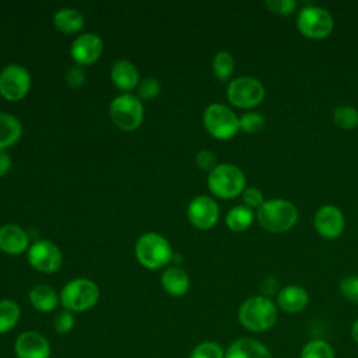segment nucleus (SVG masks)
Listing matches in <instances>:
<instances>
[{"label":"nucleus","mask_w":358,"mask_h":358,"mask_svg":"<svg viewBox=\"0 0 358 358\" xmlns=\"http://www.w3.org/2000/svg\"><path fill=\"white\" fill-rule=\"evenodd\" d=\"M278 317L277 305L263 295H255L245 299L238 309L239 323L249 331L263 333L270 330Z\"/></svg>","instance_id":"f257e3e1"},{"label":"nucleus","mask_w":358,"mask_h":358,"mask_svg":"<svg viewBox=\"0 0 358 358\" xmlns=\"http://www.w3.org/2000/svg\"><path fill=\"white\" fill-rule=\"evenodd\" d=\"M298 220L296 207L285 199L266 200L257 208V221L268 232L280 234L291 229Z\"/></svg>","instance_id":"f03ea898"},{"label":"nucleus","mask_w":358,"mask_h":358,"mask_svg":"<svg viewBox=\"0 0 358 358\" xmlns=\"http://www.w3.org/2000/svg\"><path fill=\"white\" fill-rule=\"evenodd\" d=\"M134 253L138 263L150 270H158L166 266L172 259L169 242L157 232L141 235L136 242Z\"/></svg>","instance_id":"7ed1b4c3"},{"label":"nucleus","mask_w":358,"mask_h":358,"mask_svg":"<svg viewBox=\"0 0 358 358\" xmlns=\"http://www.w3.org/2000/svg\"><path fill=\"white\" fill-rule=\"evenodd\" d=\"M60 303L73 313L85 312L94 308L99 299L98 285L88 278H74L69 281L60 292Z\"/></svg>","instance_id":"20e7f679"},{"label":"nucleus","mask_w":358,"mask_h":358,"mask_svg":"<svg viewBox=\"0 0 358 358\" xmlns=\"http://www.w3.org/2000/svg\"><path fill=\"white\" fill-rule=\"evenodd\" d=\"M243 172L232 164H218L207 178L210 192L220 199H234L245 190Z\"/></svg>","instance_id":"39448f33"},{"label":"nucleus","mask_w":358,"mask_h":358,"mask_svg":"<svg viewBox=\"0 0 358 358\" xmlns=\"http://www.w3.org/2000/svg\"><path fill=\"white\" fill-rule=\"evenodd\" d=\"M206 130L218 140H229L241 130L239 117L232 109L222 103H211L203 113Z\"/></svg>","instance_id":"423d86ee"},{"label":"nucleus","mask_w":358,"mask_h":358,"mask_svg":"<svg viewBox=\"0 0 358 358\" xmlns=\"http://www.w3.org/2000/svg\"><path fill=\"white\" fill-rule=\"evenodd\" d=\"M109 115L116 127L124 131H133L143 122L144 108L136 95L122 94L112 101Z\"/></svg>","instance_id":"0eeeda50"},{"label":"nucleus","mask_w":358,"mask_h":358,"mask_svg":"<svg viewBox=\"0 0 358 358\" xmlns=\"http://www.w3.org/2000/svg\"><path fill=\"white\" fill-rule=\"evenodd\" d=\"M296 28L309 39H323L331 34L334 21L326 8L319 6H306L298 13Z\"/></svg>","instance_id":"6e6552de"},{"label":"nucleus","mask_w":358,"mask_h":358,"mask_svg":"<svg viewBox=\"0 0 358 358\" xmlns=\"http://www.w3.org/2000/svg\"><path fill=\"white\" fill-rule=\"evenodd\" d=\"M227 98L236 108L250 109L264 99V87L255 77H236L227 87Z\"/></svg>","instance_id":"1a4fd4ad"},{"label":"nucleus","mask_w":358,"mask_h":358,"mask_svg":"<svg viewBox=\"0 0 358 358\" xmlns=\"http://www.w3.org/2000/svg\"><path fill=\"white\" fill-rule=\"evenodd\" d=\"M31 88V74L21 64H8L0 73V95L11 102L22 99Z\"/></svg>","instance_id":"9d476101"},{"label":"nucleus","mask_w":358,"mask_h":358,"mask_svg":"<svg viewBox=\"0 0 358 358\" xmlns=\"http://www.w3.org/2000/svg\"><path fill=\"white\" fill-rule=\"evenodd\" d=\"M27 259L35 270L46 274L55 273L56 270H59L63 262L60 249L48 239H41L34 242L28 248Z\"/></svg>","instance_id":"9b49d317"},{"label":"nucleus","mask_w":358,"mask_h":358,"mask_svg":"<svg viewBox=\"0 0 358 358\" xmlns=\"http://www.w3.org/2000/svg\"><path fill=\"white\" fill-rule=\"evenodd\" d=\"M220 217L217 201L208 196L194 197L187 207V218L199 229L213 228Z\"/></svg>","instance_id":"f8f14e48"},{"label":"nucleus","mask_w":358,"mask_h":358,"mask_svg":"<svg viewBox=\"0 0 358 358\" xmlns=\"http://www.w3.org/2000/svg\"><path fill=\"white\" fill-rule=\"evenodd\" d=\"M14 354L17 358H50L52 347L42 333L28 330L15 338Z\"/></svg>","instance_id":"ddd939ff"},{"label":"nucleus","mask_w":358,"mask_h":358,"mask_svg":"<svg viewBox=\"0 0 358 358\" xmlns=\"http://www.w3.org/2000/svg\"><path fill=\"white\" fill-rule=\"evenodd\" d=\"M313 225L316 232L324 239L338 238L345 227V220L343 211L331 204L322 206L313 218Z\"/></svg>","instance_id":"4468645a"},{"label":"nucleus","mask_w":358,"mask_h":358,"mask_svg":"<svg viewBox=\"0 0 358 358\" xmlns=\"http://www.w3.org/2000/svg\"><path fill=\"white\" fill-rule=\"evenodd\" d=\"M103 52L102 39L95 34H83L74 39L70 48L71 59L77 66H88L95 63Z\"/></svg>","instance_id":"2eb2a0df"},{"label":"nucleus","mask_w":358,"mask_h":358,"mask_svg":"<svg viewBox=\"0 0 358 358\" xmlns=\"http://www.w3.org/2000/svg\"><path fill=\"white\" fill-rule=\"evenodd\" d=\"M309 302V295L306 289L301 285L291 284L285 285L277 294L275 305L285 313H299L302 312Z\"/></svg>","instance_id":"dca6fc26"},{"label":"nucleus","mask_w":358,"mask_h":358,"mask_svg":"<svg viewBox=\"0 0 358 358\" xmlns=\"http://www.w3.org/2000/svg\"><path fill=\"white\" fill-rule=\"evenodd\" d=\"M225 358H271V352L256 338L239 337L228 345Z\"/></svg>","instance_id":"f3484780"},{"label":"nucleus","mask_w":358,"mask_h":358,"mask_svg":"<svg viewBox=\"0 0 358 358\" xmlns=\"http://www.w3.org/2000/svg\"><path fill=\"white\" fill-rule=\"evenodd\" d=\"M29 246L27 232L14 224L0 227V250L8 255H20Z\"/></svg>","instance_id":"a211bd4d"},{"label":"nucleus","mask_w":358,"mask_h":358,"mask_svg":"<svg viewBox=\"0 0 358 358\" xmlns=\"http://www.w3.org/2000/svg\"><path fill=\"white\" fill-rule=\"evenodd\" d=\"M110 78L116 88L130 91L138 87L140 74L136 66L129 60H117L110 69Z\"/></svg>","instance_id":"6ab92c4d"},{"label":"nucleus","mask_w":358,"mask_h":358,"mask_svg":"<svg viewBox=\"0 0 358 358\" xmlns=\"http://www.w3.org/2000/svg\"><path fill=\"white\" fill-rule=\"evenodd\" d=\"M161 285L171 296H182L189 291L190 280L185 270L173 266L162 273Z\"/></svg>","instance_id":"aec40b11"},{"label":"nucleus","mask_w":358,"mask_h":358,"mask_svg":"<svg viewBox=\"0 0 358 358\" xmlns=\"http://www.w3.org/2000/svg\"><path fill=\"white\" fill-rule=\"evenodd\" d=\"M29 302L31 305L42 313H49L55 310L60 302V296L57 292L46 284H38L29 291Z\"/></svg>","instance_id":"412c9836"},{"label":"nucleus","mask_w":358,"mask_h":358,"mask_svg":"<svg viewBox=\"0 0 358 358\" xmlns=\"http://www.w3.org/2000/svg\"><path fill=\"white\" fill-rule=\"evenodd\" d=\"M22 134V126L20 120L10 115L0 112V151L14 145Z\"/></svg>","instance_id":"4be33fe9"},{"label":"nucleus","mask_w":358,"mask_h":358,"mask_svg":"<svg viewBox=\"0 0 358 358\" xmlns=\"http://www.w3.org/2000/svg\"><path fill=\"white\" fill-rule=\"evenodd\" d=\"M53 24L63 34H76L84 27V17L74 8H60L53 15Z\"/></svg>","instance_id":"5701e85b"},{"label":"nucleus","mask_w":358,"mask_h":358,"mask_svg":"<svg viewBox=\"0 0 358 358\" xmlns=\"http://www.w3.org/2000/svg\"><path fill=\"white\" fill-rule=\"evenodd\" d=\"M253 220H255L253 210L245 204H239L232 207L228 211L225 217V224L231 231L242 232L253 224Z\"/></svg>","instance_id":"b1692460"},{"label":"nucleus","mask_w":358,"mask_h":358,"mask_svg":"<svg viewBox=\"0 0 358 358\" xmlns=\"http://www.w3.org/2000/svg\"><path fill=\"white\" fill-rule=\"evenodd\" d=\"M21 317L20 305L13 299L0 301V334L13 330Z\"/></svg>","instance_id":"393cba45"},{"label":"nucleus","mask_w":358,"mask_h":358,"mask_svg":"<svg viewBox=\"0 0 358 358\" xmlns=\"http://www.w3.org/2000/svg\"><path fill=\"white\" fill-rule=\"evenodd\" d=\"M299 358H336L331 344L322 338L309 340L301 350Z\"/></svg>","instance_id":"a878e982"},{"label":"nucleus","mask_w":358,"mask_h":358,"mask_svg":"<svg viewBox=\"0 0 358 358\" xmlns=\"http://www.w3.org/2000/svg\"><path fill=\"white\" fill-rule=\"evenodd\" d=\"M234 70H235V60L229 52L221 50L214 56L213 71L218 80H221V81L229 80Z\"/></svg>","instance_id":"bb28decb"},{"label":"nucleus","mask_w":358,"mask_h":358,"mask_svg":"<svg viewBox=\"0 0 358 358\" xmlns=\"http://www.w3.org/2000/svg\"><path fill=\"white\" fill-rule=\"evenodd\" d=\"M333 120L341 129H354L358 126V109L351 105H340L333 112Z\"/></svg>","instance_id":"cd10ccee"},{"label":"nucleus","mask_w":358,"mask_h":358,"mask_svg":"<svg viewBox=\"0 0 358 358\" xmlns=\"http://www.w3.org/2000/svg\"><path fill=\"white\" fill-rule=\"evenodd\" d=\"M189 358H225V350L215 341H201L193 347Z\"/></svg>","instance_id":"c85d7f7f"},{"label":"nucleus","mask_w":358,"mask_h":358,"mask_svg":"<svg viewBox=\"0 0 358 358\" xmlns=\"http://www.w3.org/2000/svg\"><path fill=\"white\" fill-rule=\"evenodd\" d=\"M264 124L266 119L257 112H248L239 117V127L248 134L259 133L264 127Z\"/></svg>","instance_id":"c756f323"},{"label":"nucleus","mask_w":358,"mask_h":358,"mask_svg":"<svg viewBox=\"0 0 358 358\" xmlns=\"http://www.w3.org/2000/svg\"><path fill=\"white\" fill-rule=\"evenodd\" d=\"M74 326H76V317H74L73 312L63 309L56 313V316L53 319V327H55L56 333L67 334L74 329Z\"/></svg>","instance_id":"7c9ffc66"},{"label":"nucleus","mask_w":358,"mask_h":358,"mask_svg":"<svg viewBox=\"0 0 358 358\" xmlns=\"http://www.w3.org/2000/svg\"><path fill=\"white\" fill-rule=\"evenodd\" d=\"M340 292L341 295L352 302V303H358V275H348L344 277L340 284H338Z\"/></svg>","instance_id":"2f4dec72"},{"label":"nucleus","mask_w":358,"mask_h":358,"mask_svg":"<svg viewBox=\"0 0 358 358\" xmlns=\"http://www.w3.org/2000/svg\"><path fill=\"white\" fill-rule=\"evenodd\" d=\"M159 81L154 77H145L138 83L137 92L141 99H152L159 94Z\"/></svg>","instance_id":"473e14b6"},{"label":"nucleus","mask_w":358,"mask_h":358,"mask_svg":"<svg viewBox=\"0 0 358 358\" xmlns=\"http://www.w3.org/2000/svg\"><path fill=\"white\" fill-rule=\"evenodd\" d=\"M264 6L268 11L274 14L289 15L296 10L298 3L295 0H268L264 3Z\"/></svg>","instance_id":"72a5a7b5"},{"label":"nucleus","mask_w":358,"mask_h":358,"mask_svg":"<svg viewBox=\"0 0 358 358\" xmlns=\"http://www.w3.org/2000/svg\"><path fill=\"white\" fill-rule=\"evenodd\" d=\"M242 200H243V204L250 207L252 210L253 208H259L266 200L263 197V193L257 189V187H245V190L242 192Z\"/></svg>","instance_id":"f704fd0d"},{"label":"nucleus","mask_w":358,"mask_h":358,"mask_svg":"<svg viewBox=\"0 0 358 358\" xmlns=\"http://www.w3.org/2000/svg\"><path fill=\"white\" fill-rule=\"evenodd\" d=\"M196 165L201 169V171H207L208 173L218 165L217 164V157L213 151L208 150H201L200 152H197L196 155Z\"/></svg>","instance_id":"c9c22d12"},{"label":"nucleus","mask_w":358,"mask_h":358,"mask_svg":"<svg viewBox=\"0 0 358 358\" xmlns=\"http://www.w3.org/2000/svg\"><path fill=\"white\" fill-rule=\"evenodd\" d=\"M259 288H260V295H263V296H266V298H270L271 299V296H277V294L280 292V284H278V281H277V278L274 277V275H266V277H263V280L260 281V285H259Z\"/></svg>","instance_id":"e433bc0d"},{"label":"nucleus","mask_w":358,"mask_h":358,"mask_svg":"<svg viewBox=\"0 0 358 358\" xmlns=\"http://www.w3.org/2000/svg\"><path fill=\"white\" fill-rule=\"evenodd\" d=\"M84 80H85V73H84V70H83L81 66H74V67H71V69L67 71V74H66V81H67L69 87H71V88H78V87H81V84L84 83Z\"/></svg>","instance_id":"4c0bfd02"},{"label":"nucleus","mask_w":358,"mask_h":358,"mask_svg":"<svg viewBox=\"0 0 358 358\" xmlns=\"http://www.w3.org/2000/svg\"><path fill=\"white\" fill-rule=\"evenodd\" d=\"M11 168V158L6 151H0V178H3Z\"/></svg>","instance_id":"58836bf2"},{"label":"nucleus","mask_w":358,"mask_h":358,"mask_svg":"<svg viewBox=\"0 0 358 358\" xmlns=\"http://www.w3.org/2000/svg\"><path fill=\"white\" fill-rule=\"evenodd\" d=\"M351 337L355 341V344H358V317L354 320L351 326Z\"/></svg>","instance_id":"ea45409f"}]
</instances>
